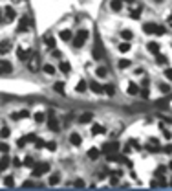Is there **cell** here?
<instances>
[{
  "label": "cell",
  "mask_w": 172,
  "mask_h": 191,
  "mask_svg": "<svg viewBox=\"0 0 172 191\" xmlns=\"http://www.w3.org/2000/svg\"><path fill=\"white\" fill-rule=\"evenodd\" d=\"M86 40H88V30H79L77 35H75V39H73V46L81 48Z\"/></svg>",
  "instance_id": "6da1fadb"
},
{
  "label": "cell",
  "mask_w": 172,
  "mask_h": 191,
  "mask_svg": "<svg viewBox=\"0 0 172 191\" xmlns=\"http://www.w3.org/2000/svg\"><path fill=\"white\" fill-rule=\"evenodd\" d=\"M48 171H50V164H48V162H40V164H37V165L33 167V176L38 178V176L46 175Z\"/></svg>",
  "instance_id": "7a4b0ae2"
},
{
  "label": "cell",
  "mask_w": 172,
  "mask_h": 191,
  "mask_svg": "<svg viewBox=\"0 0 172 191\" xmlns=\"http://www.w3.org/2000/svg\"><path fill=\"white\" fill-rule=\"evenodd\" d=\"M92 55H94V59L95 61H101V59L104 57V48H103V42L97 39L95 46H94V50H92Z\"/></svg>",
  "instance_id": "3957f363"
},
{
  "label": "cell",
  "mask_w": 172,
  "mask_h": 191,
  "mask_svg": "<svg viewBox=\"0 0 172 191\" xmlns=\"http://www.w3.org/2000/svg\"><path fill=\"white\" fill-rule=\"evenodd\" d=\"M2 15H4V20H6V22H11V20H15V17H17V13H15V9H13L11 6H7V7H4V11H2Z\"/></svg>",
  "instance_id": "277c9868"
},
{
  "label": "cell",
  "mask_w": 172,
  "mask_h": 191,
  "mask_svg": "<svg viewBox=\"0 0 172 191\" xmlns=\"http://www.w3.org/2000/svg\"><path fill=\"white\" fill-rule=\"evenodd\" d=\"M29 24H31V17L29 15H24L22 19H20V22H19V28H17V31H26L28 28H29Z\"/></svg>",
  "instance_id": "5b68a950"
},
{
  "label": "cell",
  "mask_w": 172,
  "mask_h": 191,
  "mask_svg": "<svg viewBox=\"0 0 172 191\" xmlns=\"http://www.w3.org/2000/svg\"><path fill=\"white\" fill-rule=\"evenodd\" d=\"M48 127H50V131H53V133H59V131H60V123H59L57 116H50V119H48Z\"/></svg>",
  "instance_id": "8992f818"
},
{
  "label": "cell",
  "mask_w": 172,
  "mask_h": 191,
  "mask_svg": "<svg viewBox=\"0 0 172 191\" xmlns=\"http://www.w3.org/2000/svg\"><path fill=\"white\" fill-rule=\"evenodd\" d=\"M11 72H13V64L9 61L2 59L0 61V74H11Z\"/></svg>",
  "instance_id": "52a82bcc"
},
{
  "label": "cell",
  "mask_w": 172,
  "mask_h": 191,
  "mask_svg": "<svg viewBox=\"0 0 172 191\" xmlns=\"http://www.w3.org/2000/svg\"><path fill=\"white\" fill-rule=\"evenodd\" d=\"M103 151H104L106 154L108 153H117V151H119V143H117V142H108V143H104Z\"/></svg>",
  "instance_id": "ba28073f"
},
{
  "label": "cell",
  "mask_w": 172,
  "mask_h": 191,
  "mask_svg": "<svg viewBox=\"0 0 172 191\" xmlns=\"http://www.w3.org/2000/svg\"><path fill=\"white\" fill-rule=\"evenodd\" d=\"M44 44H46V46H48V48H51V50H53V48H55V39H53V35H51V33H44Z\"/></svg>",
  "instance_id": "9c48e42d"
},
{
  "label": "cell",
  "mask_w": 172,
  "mask_h": 191,
  "mask_svg": "<svg viewBox=\"0 0 172 191\" xmlns=\"http://www.w3.org/2000/svg\"><path fill=\"white\" fill-rule=\"evenodd\" d=\"M31 54H33L31 50H22V48H19V50H17V55H19V59H20V61H28Z\"/></svg>",
  "instance_id": "30bf717a"
},
{
  "label": "cell",
  "mask_w": 172,
  "mask_h": 191,
  "mask_svg": "<svg viewBox=\"0 0 172 191\" xmlns=\"http://www.w3.org/2000/svg\"><path fill=\"white\" fill-rule=\"evenodd\" d=\"M81 142H82L81 134H79V133H72V136H70V143H72V145H75V147H79V145H81Z\"/></svg>",
  "instance_id": "8fae6325"
},
{
  "label": "cell",
  "mask_w": 172,
  "mask_h": 191,
  "mask_svg": "<svg viewBox=\"0 0 172 191\" xmlns=\"http://www.w3.org/2000/svg\"><path fill=\"white\" fill-rule=\"evenodd\" d=\"M156 28H157V24H154V22H147V24L143 26V31L150 35V33H156Z\"/></svg>",
  "instance_id": "7c38bea8"
},
{
  "label": "cell",
  "mask_w": 172,
  "mask_h": 191,
  "mask_svg": "<svg viewBox=\"0 0 172 191\" xmlns=\"http://www.w3.org/2000/svg\"><path fill=\"white\" fill-rule=\"evenodd\" d=\"M94 119V114L92 112H84V114L79 116V123H90Z\"/></svg>",
  "instance_id": "4fadbf2b"
},
{
  "label": "cell",
  "mask_w": 172,
  "mask_h": 191,
  "mask_svg": "<svg viewBox=\"0 0 172 191\" xmlns=\"http://www.w3.org/2000/svg\"><path fill=\"white\" fill-rule=\"evenodd\" d=\"M9 165H11L9 158H7V156H2V158H0V173H4L7 167H9Z\"/></svg>",
  "instance_id": "5bb4252c"
},
{
  "label": "cell",
  "mask_w": 172,
  "mask_h": 191,
  "mask_svg": "<svg viewBox=\"0 0 172 191\" xmlns=\"http://www.w3.org/2000/svg\"><path fill=\"white\" fill-rule=\"evenodd\" d=\"M106 156H108V162H125L126 160L125 156H119L117 153H108Z\"/></svg>",
  "instance_id": "9a60e30c"
},
{
  "label": "cell",
  "mask_w": 172,
  "mask_h": 191,
  "mask_svg": "<svg viewBox=\"0 0 172 191\" xmlns=\"http://www.w3.org/2000/svg\"><path fill=\"white\" fill-rule=\"evenodd\" d=\"M53 90H55L57 94H60V96H64V94H66V88H64V83H60V81H57V83L53 85Z\"/></svg>",
  "instance_id": "2e32d148"
},
{
  "label": "cell",
  "mask_w": 172,
  "mask_h": 191,
  "mask_svg": "<svg viewBox=\"0 0 172 191\" xmlns=\"http://www.w3.org/2000/svg\"><path fill=\"white\" fill-rule=\"evenodd\" d=\"M11 50V42H7V40H4V42H0V54L4 55V54H7Z\"/></svg>",
  "instance_id": "e0dca14e"
},
{
  "label": "cell",
  "mask_w": 172,
  "mask_h": 191,
  "mask_svg": "<svg viewBox=\"0 0 172 191\" xmlns=\"http://www.w3.org/2000/svg\"><path fill=\"white\" fill-rule=\"evenodd\" d=\"M110 7H112L114 11H121V9H123V0H112V2H110Z\"/></svg>",
  "instance_id": "ac0fdd59"
},
{
  "label": "cell",
  "mask_w": 172,
  "mask_h": 191,
  "mask_svg": "<svg viewBox=\"0 0 172 191\" xmlns=\"http://www.w3.org/2000/svg\"><path fill=\"white\" fill-rule=\"evenodd\" d=\"M128 94L130 96H137L139 94V86H137L135 83H130V85H128Z\"/></svg>",
  "instance_id": "d6986e66"
},
{
  "label": "cell",
  "mask_w": 172,
  "mask_h": 191,
  "mask_svg": "<svg viewBox=\"0 0 172 191\" xmlns=\"http://www.w3.org/2000/svg\"><path fill=\"white\" fill-rule=\"evenodd\" d=\"M59 68H60V72H64V74H68V72L72 70V64H70V63H66V61H62V63L59 64Z\"/></svg>",
  "instance_id": "ffe728a7"
},
{
  "label": "cell",
  "mask_w": 172,
  "mask_h": 191,
  "mask_svg": "<svg viewBox=\"0 0 172 191\" xmlns=\"http://www.w3.org/2000/svg\"><path fill=\"white\" fill-rule=\"evenodd\" d=\"M90 88H92L95 94H101V92H103V85H99V83H95V81L90 83Z\"/></svg>",
  "instance_id": "44dd1931"
},
{
  "label": "cell",
  "mask_w": 172,
  "mask_h": 191,
  "mask_svg": "<svg viewBox=\"0 0 172 191\" xmlns=\"http://www.w3.org/2000/svg\"><path fill=\"white\" fill-rule=\"evenodd\" d=\"M59 182H60V175H51V176H50V180H48V184H50V186H57Z\"/></svg>",
  "instance_id": "7402d4cb"
},
{
  "label": "cell",
  "mask_w": 172,
  "mask_h": 191,
  "mask_svg": "<svg viewBox=\"0 0 172 191\" xmlns=\"http://www.w3.org/2000/svg\"><path fill=\"white\" fill-rule=\"evenodd\" d=\"M60 39L62 40H72V31L70 30H62L60 31Z\"/></svg>",
  "instance_id": "603a6c76"
},
{
  "label": "cell",
  "mask_w": 172,
  "mask_h": 191,
  "mask_svg": "<svg viewBox=\"0 0 172 191\" xmlns=\"http://www.w3.org/2000/svg\"><path fill=\"white\" fill-rule=\"evenodd\" d=\"M148 52L159 54V44H157V42H148Z\"/></svg>",
  "instance_id": "cb8c5ba5"
},
{
  "label": "cell",
  "mask_w": 172,
  "mask_h": 191,
  "mask_svg": "<svg viewBox=\"0 0 172 191\" xmlns=\"http://www.w3.org/2000/svg\"><path fill=\"white\" fill-rule=\"evenodd\" d=\"M75 90H77V92H84V90H86V81H84V79H81V81L77 83Z\"/></svg>",
  "instance_id": "d4e9b609"
},
{
  "label": "cell",
  "mask_w": 172,
  "mask_h": 191,
  "mask_svg": "<svg viewBox=\"0 0 172 191\" xmlns=\"http://www.w3.org/2000/svg\"><path fill=\"white\" fill-rule=\"evenodd\" d=\"M121 37L125 39V40H130V39L134 37V33H132L130 30H123V31H121Z\"/></svg>",
  "instance_id": "484cf974"
},
{
  "label": "cell",
  "mask_w": 172,
  "mask_h": 191,
  "mask_svg": "<svg viewBox=\"0 0 172 191\" xmlns=\"http://www.w3.org/2000/svg\"><path fill=\"white\" fill-rule=\"evenodd\" d=\"M88 158L90 160H97L99 158V149H90L88 151Z\"/></svg>",
  "instance_id": "4316f807"
},
{
  "label": "cell",
  "mask_w": 172,
  "mask_h": 191,
  "mask_svg": "<svg viewBox=\"0 0 172 191\" xmlns=\"http://www.w3.org/2000/svg\"><path fill=\"white\" fill-rule=\"evenodd\" d=\"M128 50H130V42H121V44H119V52H121V54H126Z\"/></svg>",
  "instance_id": "83f0119b"
},
{
  "label": "cell",
  "mask_w": 172,
  "mask_h": 191,
  "mask_svg": "<svg viewBox=\"0 0 172 191\" xmlns=\"http://www.w3.org/2000/svg\"><path fill=\"white\" fill-rule=\"evenodd\" d=\"M42 70H44L48 76H53V74H55V68H53L51 64H44V66H42Z\"/></svg>",
  "instance_id": "f1b7e54d"
},
{
  "label": "cell",
  "mask_w": 172,
  "mask_h": 191,
  "mask_svg": "<svg viewBox=\"0 0 172 191\" xmlns=\"http://www.w3.org/2000/svg\"><path fill=\"white\" fill-rule=\"evenodd\" d=\"M37 68H38V59H37V55H35L33 61H29V70H31V72H37Z\"/></svg>",
  "instance_id": "f546056e"
},
{
  "label": "cell",
  "mask_w": 172,
  "mask_h": 191,
  "mask_svg": "<svg viewBox=\"0 0 172 191\" xmlns=\"http://www.w3.org/2000/svg\"><path fill=\"white\" fill-rule=\"evenodd\" d=\"M106 72H108V70H106L104 66H99V68L95 70V76L97 77H106Z\"/></svg>",
  "instance_id": "4dcf8cb0"
},
{
  "label": "cell",
  "mask_w": 172,
  "mask_h": 191,
  "mask_svg": "<svg viewBox=\"0 0 172 191\" xmlns=\"http://www.w3.org/2000/svg\"><path fill=\"white\" fill-rule=\"evenodd\" d=\"M103 92H106L108 96H114V85H104V88H103Z\"/></svg>",
  "instance_id": "1f68e13d"
},
{
  "label": "cell",
  "mask_w": 172,
  "mask_h": 191,
  "mask_svg": "<svg viewBox=\"0 0 172 191\" xmlns=\"http://www.w3.org/2000/svg\"><path fill=\"white\" fill-rule=\"evenodd\" d=\"M117 66H119V68H121V70H123V68H128V66H130V61H128V59H121V61H119V64H117Z\"/></svg>",
  "instance_id": "d6a6232c"
},
{
  "label": "cell",
  "mask_w": 172,
  "mask_h": 191,
  "mask_svg": "<svg viewBox=\"0 0 172 191\" xmlns=\"http://www.w3.org/2000/svg\"><path fill=\"white\" fill-rule=\"evenodd\" d=\"M156 107H157V109H167V107H169V101H167V99H159V101L156 103Z\"/></svg>",
  "instance_id": "836d02e7"
},
{
  "label": "cell",
  "mask_w": 172,
  "mask_h": 191,
  "mask_svg": "<svg viewBox=\"0 0 172 191\" xmlns=\"http://www.w3.org/2000/svg\"><path fill=\"white\" fill-rule=\"evenodd\" d=\"M130 17H132V19H139V17H141V7H137V9H132V11H130Z\"/></svg>",
  "instance_id": "e575fe53"
},
{
  "label": "cell",
  "mask_w": 172,
  "mask_h": 191,
  "mask_svg": "<svg viewBox=\"0 0 172 191\" xmlns=\"http://www.w3.org/2000/svg\"><path fill=\"white\" fill-rule=\"evenodd\" d=\"M9 134H11L9 127H2V129H0V136H2V138H7Z\"/></svg>",
  "instance_id": "d590c367"
},
{
  "label": "cell",
  "mask_w": 172,
  "mask_h": 191,
  "mask_svg": "<svg viewBox=\"0 0 172 191\" xmlns=\"http://www.w3.org/2000/svg\"><path fill=\"white\" fill-rule=\"evenodd\" d=\"M101 133H104V129L101 125H94L92 127V134H101Z\"/></svg>",
  "instance_id": "8d00e7d4"
},
{
  "label": "cell",
  "mask_w": 172,
  "mask_h": 191,
  "mask_svg": "<svg viewBox=\"0 0 172 191\" xmlns=\"http://www.w3.org/2000/svg\"><path fill=\"white\" fill-rule=\"evenodd\" d=\"M44 147L50 149V151H55V149H57V143H55V142H48V143H44Z\"/></svg>",
  "instance_id": "74e56055"
},
{
  "label": "cell",
  "mask_w": 172,
  "mask_h": 191,
  "mask_svg": "<svg viewBox=\"0 0 172 191\" xmlns=\"http://www.w3.org/2000/svg\"><path fill=\"white\" fill-rule=\"evenodd\" d=\"M4 182H6V186H9V188H13V186H15L13 176H6V180H4Z\"/></svg>",
  "instance_id": "f35d334b"
},
{
  "label": "cell",
  "mask_w": 172,
  "mask_h": 191,
  "mask_svg": "<svg viewBox=\"0 0 172 191\" xmlns=\"http://www.w3.org/2000/svg\"><path fill=\"white\" fill-rule=\"evenodd\" d=\"M156 55H157V63L159 64H167V57L165 55H161V54H156Z\"/></svg>",
  "instance_id": "ab89813d"
},
{
  "label": "cell",
  "mask_w": 172,
  "mask_h": 191,
  "mask_svg": "<svg viewBox=\"0 0 172 191\" xmlns=\"http://www.w3.org/2000/svg\"><path fill=\"white\" fill-rule=\"evenodd\" d=\"M165 33H167V30H165L163 26H157V28H156V35H165Z\"/></svg>",
  "instance_id": "60d3db41"
},
{
  "label": "cell",
  "mask_w": 172,
  "mask_h": 191,
  "mask_svg": "<svg viewBox=\"0 0 172 191\" xmlns=\"http://www.w3.org/2000/svg\"><path fill=\"white\" fill-rule=\"evenodd\" d=\"M7 151H9V145L2 142V143H0V153H6V154H7Z\"/></svg>",
  "instance_id": "b9f144b4"
},
{
  "label": "cell",
  "mask_w": 172,
  "mask_h": 191,
  "mask_svg": "<svg viewBox=\"0 0 172 191\" xmlns=\"http://www.w3.org/2000/svg\"><path fill=\"white\" fill-rule=\"evenodd\" d=\"M35 121H37V123H42V121H44V114H42V112H37V114H35Z\"/></svg>",
  "instance_id": "7bdbcfd3"
},
{
  "label": "cell",
  "mask_w": 172,
  "mask_h": 191,
  "mask_svg": "<svg viewBox=\"0 0 172 191\" xmlns=\"http://www.w3.org/2000/svg\"><path fill=\"white\" fill-rule=\"evenodd\" d=\"M86 184H84V180H81V178H77L75 180V188H84Z\"/></svg>",
  "instance_id": "ee69618b"
},
{
  "label": "cell",
  "mask_w": 172,
  "mask_h": 191,
  "mask_svg": "<svg viewBox=\"0 0 172 191\" xmlns=\"http://www.w3.org/2000/svg\"><path fill=\"white\" fill-rule=\"evenodd\" d=\"M161 92H167V94H169V92H170V86H169V85H161Z\"/></svg>",
  "instance_id": "f6af8a7d"
},
{
  "label": "cell",
  "mask_w": 172,
  "mask_h": 191,
  "mask_svg": "<svg viewBox=\"0 0 172 191\" xmlns=\"http://www.w3.org/2000/svg\"><path fill=\"white\" fill-rule=\"evenodd\" d=\"M51 55H53V57H55V59H60V52L53 48V52H51Z\"/></svg>",
  "instance_id": "bcb514c9"
},
{
  "label": "cell",
  "mask_w": 172,
  "mask_h": 191,
  "mask_svg": "<svg viewBox=\"0 0 172 191\" xmlns=\"http://www.w3.org/2000/svg\"><path fill=\"white\" fill-rule=\"evenodd\" d=\"M22 186H24V188H31V186H33V182H31V180H26Z\"/></svg>",
  "instance_id": "7dc6e473"
},
{
  "label": "cell",
  "mask_w": 172,
  "mask_h": 191,
  "mask_svg": "<svg viewBox=\"0 0 172 191\" xmlns=\"http://www.w3.org/2000/svg\"><path fill=\"white\" fill-rule=\"evenodd\" d=\"M165 76H167V79H170V77H172V70H170V68H167V70H165Z\"/></svg>",
  "instance_id": "c3c4849f"
},
{
  "label": "cell",
  "mask_w": 172,
  "mask_h": 191,
  "mask_svg": "<svg viewBox=\"0 0 172 191\" xmlns=\"http://www.w3.org/2000/svg\"><path fill=\"white\" fill-rule=\"evenodd\" d=\"M11 164H13L15 167H19V165H20V160H19V158H13V162H11Z\"/></svg>",
  "instance_id": "681fc988"
},
{
  "label": "cell",
  "mask_w": 172,
  "mask_h": 191,
  "mask_svg": "<svg viewBox=\"0 0 172 191\" xmlns=\"http://www.w3.org/2000/svg\"><path fill=\"white\" fill-rule=\"evenodd\" d=\"M26 165H33V158H26Z\"/></svg>",
  "instance_id": "f907efd6"
},
{
  "label": "cell",
  "mask_w": 172,
  "mask_h": 191,
  "mask_svg": "<svg viewBox=\"0 0 172 191\" xmlns=\"http://www.w3.org/2000/svg\"><path fill=\"white\" fill-rule=\"evenodd\" d=\"M2 20H4V15H2V11H0V22H2Z\"/></svg>",
  "instance_id": "816d5d0a"
},
{
  "label": "cell",
  "mask_w": 172,
  "mask_h": 191,
  "mask_svg": "<svg viewBox=\"0 0 172 191\" xmlns=\"http://www.w3.org/2000/svg\"><path fill=\"white\" fill-rule=\"evenodd\" d=\"M125 2H128V4H132V2H134V0H125Z\"/></svg>",
  "instance_id": "f5cc1de1"
},
{
  "label": "cell",
  "mask_w": 172,
  "mask_h": 191,
  "mask_svg": "<svg viewBox=\"0 0 172 191\" xmlns=\"http://www.w3.org/2000/svg\"><path fill=\"white\" fill-rule=\"evenodd\" d=\"M13 2H20V0H13Z\"/></svg>",
  "instance_id": "db71d44e"
}]
</instances>
